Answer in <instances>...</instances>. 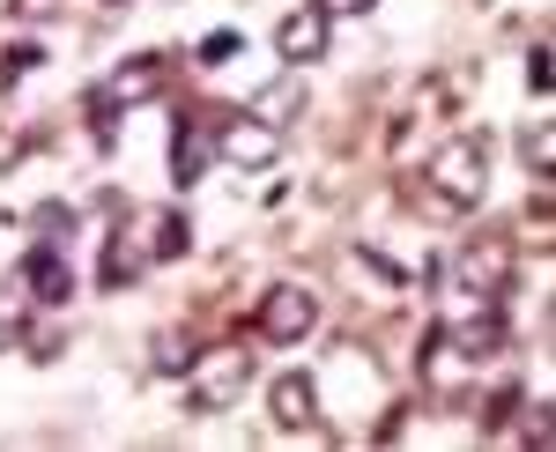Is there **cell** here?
Instances as JSON below:
<instances>
[{"label": "cell", "mask_w": 556, "mask_h": 452, "mask_svg": "<svg viewBox=\"0 0 556 452\" xmlns=\"http://www.w3.org/2000/svg\"><path fill=\"white\" fill-rule=\"evenodd\" d=\"M267 415H275V430H312V423H319V386H312L304 371H282V378L267 386Z\"/></svg>", "instance_id": "11"}, {"label": "cell", "mask_w": 556, "mask_h": 452, "mask_svg": "<svg viewBox=\"0 0 556 452\" xmlns=\"http://www.w3.org/2000/svg\"><path fill=\"white\" fill-rule=\"evenodd\" d=\"M319 8H327V15H371L379 0H319Z\"/></svg>", "instance_id": "25"}, {"label": "cell", "mask_w": 556, "mask_h": 452, "mask_svg": "<svg viewBox=\"0 0 556 452\" xmlns=\"http://www.w3.org/2000/svg\"><path fill=\"white\" fill-rule=\"evenodd\" d=\"M164 89H172V60H164V52H134V60H119V67L97 83V97H104L112 112H127V104L164 97Z\"/></svg>", "instance_id": "4"}, {"label": "cell", "mask_w": 556, "mask_h": 452, "mask_svg": "<svg viewBox=\"0 0 556 452\" xmlns=\"http://www.w3.org/2000/svg\"><path fill=\"white\" fill-rule=\"evenodd\" d=\"M30 223H38V246H60V252H67V230H75V208L45 201L38 215H30Z\"/></svg>", "instance_id": "16"}, {"label": "cell", "mask_w": 556, "mask_h": 452, "mask_svg": "<svg viewBox=\"0 0 556 452\" xmlns=\"http://www.w3.org/2000/svg\"><path fill=\"white\" fill-rule=\"evenodd\" d=\"M215 156H223V164H238V171H267L275 156H282V134H275V126H260L253 112H238V120L215 134Z\"/></svg>", "instance_id": "8"}, {"label": "cell", "mask_w": 556, "mask_h": 452, "mask_svg": "<svg viewBox=\"0 0 556 452\" xmlns=\"http://www.w3.org/2000/svg\"><path fill=\"white\" fill-rule=\"evenodd\" d=\"M52 8H60V0H15V15H23V23H45Z\"/></svg>", "instance_id": "26"}, {"label": "cell", "mask_w": 556, "mask_h": 452, "mask_svg": "<svg viewBox=\"0 0 556 452\" xmlns=\"http://www.w3.org/2000/svg\"><path fill=\"white\" fill-rule=\"evenodd\" d=\"M38 60H45L38 45H8V52H0V89H15L30 67H38Z\"/></svg>", "instance_id": "17"}, {"label": "cell", "mask_w": 556, "mask_h": 452, "mask_svg": "<svg viewBox=\"0 0 556 452\" xmlns=\"http://www.w3.org/2000/svg\"><path fill=\"white\" fill-rule=\"evenodd\" d=\"M513 409H519V386H497V393H490V409H482V430H505Z\"/></svg>", "instance_id": "20"}, {"label": "cell", "mask_w": 556, "mask_h": 452, "mask_svg": "<svg viewBox=\"0 0 556 452\" xmlns=\"http://www.w3.org/2000/svg\"><path fill=\"white\" fill-rule=\"evenodd\" d=\"M193 364V341L186 334H156V371H186Z\"/></svg>", "instance_id": "18"}, {"label": "cell", "mask_w": 556, "mask_h": 452, "mask_svg": "<svg viewBox=\"0 0 556 452\" xmlns=\"http://www.w3.org/2000/svg\"><path fill=\"white\" fill-rule=\"evenodd\" d=\"M141 267H149L141 246H134V238H112L104 260H97V282H104V289H127V282H141Z\"/></svg>", "instance_id": "14"}, {"label": "cell", "mask_w": 556, "mask_h": 452, "mask_svg": "<svg viewBox=\"0 0 556 452\" xmlns=\"http://www.w3.org/2000/svg\"><path fill=\"white\" fill-rule=\"evenodd\" d=\"M112 8H127V0H112Z\"/></svg>", "instance_id": "27"}, {"label": "cell", "mask_w": 556, "mask_h": 452, "mask_svg": "<svg viewBox=\"0 0 556 452\" xmlns=\"http://www.w3.org/2000/svg\"><path fill=\"white\" fill-rule=\"evenodd\" d=\"M23 297H0V349H15V341H23Z\"/></svg>", "instance_id": "21"}, {"label": "cell", "mask_w": 556, "mask_h": 452, "mask_svg": "<svg viewBox=\"0 0 556 452\" xmlns=\"http://www.w3.org/2000/svg\"><path fill=\"white\" fill-rule=\"evenodd\" d=\"M460 304H468V312L438 327V334H445V349H460L468 364L497 356V349H505V312H497V304H475V297H460Z\"/></svg>", "instance_id": "7"}, {"label": "cell", "mask_w": 556, "mask_h": 452, "mask_svg": "<svg viewBox=\"0 0 556 452\" xmlns=\"http://www.w3.org/2000/svg\"><path fill=\"white\" fill-rule=\"evenodd\" d=\"M245 112H253L260 126H275V134H282V126L304 112V75H298V67H282L275 83H260V89H253V104H245Z\"/></svg>", "instance_id": "12"}, {"label": "cell", "mask_w": 556, "mask_h": 452, "mask_svg": "<svg viewBox=\"0 0 556 452\" xmlns=\"http://www.w3.org/2000/svg\"><path fill=\"white\" fill-rule=\"evenodd\" d=\"M527 89H534V97L549 89V45H534V52H527Z\"/></svg>", "instance_id": "24"}, {"label": "cell", "mask_w": 556, "mask_h": 452, "mask_svg": "<svg viewBox=\"0 0 556 452\" xmlns=\"http://www.w3.org/2000/svg\"><path fill=\"white\" fill-rule=\"evenodd\" d=\"M230 52H245V38H238V30H208V38H201V67H223Z\"/></svg>", "instance_id": "19"}, {"label": "cell", "mask_w": 556, "mask_h": 452, "mask_svg": "<svg viewBox=\"0 0 556 452\" xmlns=\"http://www.w3.org/2000/svg\"><path fill=\"white\" fill-rule=\"evenodd\" d=\"M319 327V297L298 282H282V289H267L260 297V334L275 341V349H290V341H304V334Z\"/></svg>", "instance_id": "6"}, {"label": "cell", "mask_w": 556, "mask_h": 452, "mask_svg": "<svg viewBox=\"0 0 556 452\" xmlns=\"http://www.w3.org/2000/svg\"><path fill=\"white\" fill-rule=\"evenodd\" d=\"M356 267H371L379 282H408V267H393L386 252H371V246H356Z\"/></svg>", "instance_id": "22"}, {"label": "cell", "mask_w": 556, "mask_h": 452, "mask_svg": "<svg viewBox=\"0 0 556 452\" xmlns=\"http://www.w3.org/2000/svg\"><path fill=\"white\" fill-rule=\"evenodd\" d=\"M208 156H215L208 126H201V120H178V134H172V178H178V186H193V178L208 171Z\"/></svg>", "instance_id": "13"}, {"label": "cell", "mask_w": 556, "mask_h": 452, "mask_svg": "<svg viewBox=\"0 0 556 452\" xmlns=\"http://www.w3.org/2000/svg\"><path fill=\"white\" fill-rule=\"evenodd\" d=\"M519 156H527V171H534V178H556V134L534 120L527 134H519Z\"/></svg>", "instance_id": "15"}, {"label": "cell", "mask_w": 556, "mask_h": 452, "mask_svg": "<svg viewBox=\"0 0 556 452\" xmlns=\"http://www.w3.org/2000/svg\"><path fill=\"white\" fill-rule=\"evenodd\" d=\"M519 438H527V445H534V452H542V445H549V438H556V423H549V401H542V409L527 415V430H519Z\"/></svg>", "instance_id": "23"}, {"label": "cell", "mask_w": 556, "mask_h": 452, "mask_svg": "<svg viewBox=\"0 0 556 452\" xmlns=\"http://www.w3.org/2000/svg\"><path fill=\"white\" fill-rule=\"evenodd\" d=\"M245 386H253V356H245L238 341L193 349V364H186V409L193 415H223V409H238Z\"/></svg>", "instance_id": "2"}, {"label": "cell", "mask_w": 556, "mask_h": 452, "mask_svg": "<svg viewBox=\"0 0 556 452\" xmlns=\"http://www.w3.org/2000/svg\"><path fill=\"white\" fill-rule=\"evenodd\" d=\"M424 178L445 208H482V193H490V141H482V134L438 141V156L424 164Z\"/></svg>", "instance_id": "1"}, {"label": "cell", "mask_w": 556, "mask_h": 452, "mask_svg": "<svg viewBox=\"0 0 556 452\" xmlns=\"http://www.w3.org/2000/svg\"><path fill=\"white\" fill-rule=\"evenodd\" d=\"M513 267H519V260H513L505 238H475V246L453 260V289L475 297V304H497V297L513 289Z\"/></svg>", "instance_id": "3"}, {"label": "cell", "mask_w": 556, "mask_h": 452, "mask_svg": "<svg viewBox=\"0 0 556 452\" xmlns=\"http://www.w3.org/2000/svg\"><path fill=\"white\" fill-rule=\"evenodd\" d=\"M15 289H30V304H67L75 297V275H67V252L60 246H30V260H23V275H15Z\"/></svg>", "instance_id": "9"}, {"label": "cell", "mask_w": 556, "mask_h": 452, "mask_svg": "<svg viewBox=\"0 0 556 452\" xmlns=\"http://www.w3.org/2000/svg\"><path fill=\"white\" fill-rule=\"evenodd\" d=\"M134 246H141L149 267H156V260H186V252H193V223H186L178 208H149V215L134 223Z\"/></svg>", "instance_id": "10"}, {"label": "cell", "mask_w": 556, "mask_h": 452, "mask_svg": "<svg viewBox=\"0 0 556 452\" xmlns=\"http://www.w3.org/2000/svg\"><path fill=\"white\" fill-rule=\"evenodd\" d=\"M327 38H334V15H327L319 0H298V8L275 23V52H282L290 67H312V60H327Z\"/></svg>", "instance_id": "5"}]
</instances>
